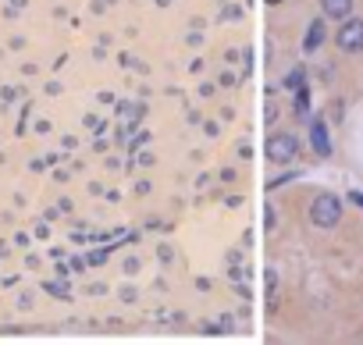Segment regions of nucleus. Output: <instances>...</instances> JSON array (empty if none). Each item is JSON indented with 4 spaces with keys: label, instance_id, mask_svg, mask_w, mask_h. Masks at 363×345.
<instances>
[{
    "label": "nucleus",
    "instance_id": "obj_2",
    "mask_svg": "<svg viewBox=\"0 0 363 345\" xmlns=\"http://www.w3.org/2000/svg\"><path fill=\"white\" fill-rule=\"evenodd\" d=\"M335 43H338L342 54H359L363 50V18H342Z\"/></svg>",
    "mask_w": 363,
    "mask_h": 345
},
{
    "label": "nucleus",
    "instance_id": "obj_1",
    "mask_svg": "<svg viewBox=\"0 0 363 345\" xmlns=\"http://www.w3.org/2000/svg\"><path fill=\"white\" fill-rule=\"evenodd\" d=\"M310 221H313L317 228H335V225L342 221V200H338L335 193L313 196V203H310Z\"/></svg>",
    "mask_w": 363,
    "mask_h": 345
},
{
    "label": "nucleus",
    "instance_id": "obj_4",
    "mask_svg": "<svg viewBox=\"0 0 363 345\" xmlns=\"http://www.w3.org/2000/svg\"><path fill=\"white\" fill-rule=\"evenodd\" d=\"M310 142H313V149H317L320 157H328V153H331V142H328V125H324V121H313V125H310Z\"/></svg>",
    "mask_w": 363,
    "mask_h": 345
},
{
    "label": "nucleus",
    "instance_id": "obj_6",
    "mask_svg": "<svg viewBox=\"0 0 363 345\" xmlns=\"http://www.w3.org/2000/svg\"><path fill=\"white\" fill-rule=\"evenodd\" d=\"M320 43H324V22L317 18V22H310V29H306V43H303V47H306V54H313Z\"/></svg>",
    "mask_w": 363,
    "mask_h": 345
},
{
    "label": "nucleus",
    "instance_id": "obj_3",
    "mask_svg": "<svg viewBox=\"0 0 363 345\" xmlns=\"http://www.w3.org/2000/svg\"><path fill=\"white\" fill-rule=\"evenodd\" d=\"M296 153H299V146H296L292 135L281 132V135H271V139H267V157H271L274 164H292Z\"/></svg>",
    "mask_w": 363,
    "mask_h": 345
},
{
    "label": "nucleus",
    "instance_id": "obj_7",
    "mask_svg": "<svg viewBox=\"0 0 363 345\" xmlns=\"http://www.w3.org/2000/svg\"><path fill=\"white\" fill-rule=\"evenodd\" d=\"M267 4H281V0H267Z\"/></svg>",
    "mask_w": 363,
    "mask_h": 345
},
{
    "label": "nucleus",
    "instance_id": "obj_5",
    "mask_svg": "<svg viewBox=\"0 0 363 345\" xmlns=\"http://www.w3.org/2000/svg\"><path fill=\"white\" fill-rule=\"evenodd\" d=\"M320 11H324V18H349V11H352V0H320Z\"/></svg>",
    "mask_w": 363,
    "mask_h": 345
}]
</instances>
